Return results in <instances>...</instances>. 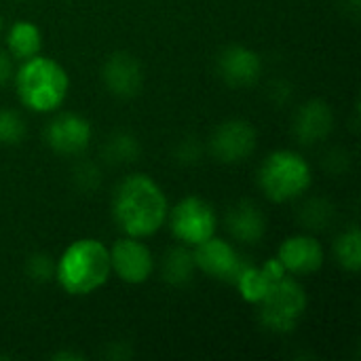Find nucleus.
<instances>
[{"instance_id":"1","label":"nucleus","mask_w":361,"mask_h":361,"mask_svg":"<svg viewBox=\"0 0 361 361\" xmlns=\"http://www.w3.org/2000/svg\"><path fill=\"white\" fill-rule=\"evenodd\" d=\"M110 207L123 235L148 239L165 226L169 201L152 176L129 173L114 186Z\"/></svg>"},{"instance_id":"2","label":"nucleus","mask_w":361,"mask_h":361,"mask_svg":"<svg viewBox=\"0 0 361 361\" xmlns=\"http://www.w3.org/2000/svg\"><path fill=\"white\" fill-rule=\"evenodd\" d=\"M13 87L19 104L36 114L57 112L70 91L68 70L53 57L34 55L23 59L13 74Z\"/></svg>"},{"instance_id":"3","label":"nucleus","mask_w":361,"mask_h":361,"mask_svg":"<svg viewBox=\"0 0 361 361\" xmlns=\"http://www.w3.org/2000/svg\"><path fill=\"white\" fill-rule=\"evenodd\" d=\"M110 275V250L95 237L74 239L55 260V281L70 296H89L102 290Z\"/></svg>"},{"instance_id":"4","label":"nucleus","mask_w":361,"mask_h":361,"mask_svg":"<svg viewBox=\"0 0 361 361\" xmlns=\"http://www.w3.org/2000/svg\"><path fill=\"white\" fill-rule=\"evenodd\" d=\"M311 163L292 148L269 152L258 167V186L271 203H292L311 188Z\"/></svg>"},{"instance_id":"5","label":"nucleus","mask_w":361,"mask_h":361,"mask_svg":"<svg viewBox=\"0 0 361 361\" xmlns=\"http://www.w3.org/2000/svg\"><path fill=\"white\" fill-rule=\"evenodd\" d=\"M260 326L273 334H290L307 313L309 296L294 275H283L256 305Z\"/></svg>"},{"instance_id":"6","label":"nucleus","mask_w":361,"mask_h":361,"mask_svg":"<svg viewBox=\"0 0 361 361\" xmlns=\"http://www.w3.org/2000/svg\"><path fill=\"white\" fill-rule=\"evenodd\" d=\"M165 224L178 243L195 247L218 233V214L207 199L186 195L169 207Z\"/></svg>"},{"instance_id":"7","label":"nucleus","mask_w":361,"mask_h":361,"mask_svg":"<svg viewBox=\"0 0 361 361\" xmlns=\"http://www.w3.org/2000/svg\"><path fill=\"white\" fill-rule=\"evenodd\" d=\"M258 146V131L245 118L222 121L209 135V154L224 165H237L247 161Z\"/></svg>"},{"instance_id":"8","label":"nucleus","mask_w":361,"mask_h":361,"mask_svg":"<svg viewBox=\"0 0 361 361\" xmlns=\"http://www.w3.org/2000/svg\"><path fill=\"white\" fill-rule=\"evenodd\" d=\"M110 267L112 273L129 286H142L146 283L154 269V256L150 252V247L144 243V239L137 237H121L116 239L110 247Z\"/></svg>"},{"instance_id":"9","label":"nucleus","mask_w":361,"mask_h":361,"mask_svg":"<svg viewBox=\"0 0 361 361\" xmlns=\"http://www.w3.org/2000/svg\"><path fill=\"white\" fill-rule=\"evenodd\" d=\"M192 256H195L197 271H201L203 275H207L216 281L231 283V286L235 283L237 275L241 273V269L247 262L231 241H226L218 235L195 245Z\"/></svg>"},{"instance_id":"10","label":"nucleus","mask_w":361,"mask_h":361,"mask_svg":"<svg viewBox=\"0 0 361 361\" xmlns=\"http://www.w3.org/2000/svg\"><path fill=\"white\" fill-rule=\"evenodd\" d=\"M93 137V125L78 112H57L44 129L47 146L59 157L82 154Z\"/></svg>"},{"instance_id":"11","label":"nucleus","mask_w":361,"mask_h":361,"mask_svg":"<svg viewBox=\"0 0 361 361\" xmlns=\"http://www.w3.org/2000/svg\"><path fill=\"white\" fill-rule=\"evenodd\" d=\"M288 275L305 277L317 273L326 262V250L317 237L311 233H296L286 237L279 243L277 256H275Z\"/></svg>"},{"instance_id":"12","label":"nucleus","mask_w":361,"mask_h":361,"mask_svg":"<svg viewBox=\"0 0 361 361\" xmlns=\"http://www.w3.org/2000/svg\"><path fill=\"white\" fill-rule=\"evenodd\" d=\"M216 72L224 85L233 89H247L260 80L262 57L250 47L228 44L216 57Z\"/></svg>"},{"instance_id":"13","label":"nucleus","mask_w":361,"mask_h":361,"mask_svg":"<svg viewBox=\"0 0 361 361\" xmlns=\"http://www.w3.org/2000/svg\"><path fill=\"white\" fill-rule=\"evenodd\" d=\"M99 76L106 91L118 99H131L144 87V68L140 59L127 51L110 53L102 63Z\"/></svg>"},{"instance_id":"14","label":"nucleus","mask_w":361,"mask_h":361,"mask_svg":"<svg viewBox=\"0 0 361 361\" xmlns=\"http://www.w3.org/2000/svg\"><path fill=\"white\" fill-rule=\"evenodd\" d=\"M334 110L326 99H309L296 108L292 118V135L302 146H315L334 131Z\"/></svg>"},{"instance_id":"15","label":"nucleus","mask_w":361,"mask_h":361,"mask_svg":"<svg viewBox=\"0 0 361 361\" xmlns=\"http://www.w3.org/2000/svg\"><path fill=\"white\" fill-rule=\"evenodd\" d=\"M288 275L286 269L281 267V262L277 258H269L262 264H256L252 260L245 262V267L241 269V273L235 279V288L239 292V296L247 302V305H258L267 292L283 277Z\"/></svg>"},{"instance_id":"16","label":"nucleus","mask_w":361,"mask_h":361,"mask_svg":"<svg viewBox=\"0 0 361 361\" xmlns=\"http://www.w3.org/2000/svg\"><path fill=\"white\" fill-rule=\"evenodd\" d=\"M226 228L237 243L256 245L267 235V216L258 203L241 199L226 212Z\"/></svg>"},{"instance_id":"17","label":"nucleus","mask_w":361,"mask_h":361,"mask_svg":"<svg viewBox=\"0 0 361 361\" xmlns=\"http://www.w3.org/2000/svg\"><path fill=\"white\" fill-rule=\"evenodd\" d=\"M42 49V30L30 19H17L6 30V53L13 59H30Z\"/></svg>"},{"instance_id":"18","label":"nucleus","mask_w":361,"mask_h":361,"mask_svg":"<svg viewBox=\"0 0 361 361\" xmlns=\"http://www.w3.org/2000/svg\"><path fill=\"white\" fill-rule=\"evenodd\" d=\"M195 273H197V264H195L192 247L184 243H176L165 252L161 260V275L165 283L173 288H184L195 279Z\"/></svg>"},{"instance_id":"19","label":"nucleus","mask_w":361,"mask_h":361,"mask_svg":"<svg viewBox=\"0 0 361 361\" xmlns=\"http://www.w3.org/2000/svg\"><path fill=\"white\" fill-rule=\"evenodd\" d=\"M332 254L336 264L351 275H357L361 269V233L360 228L353 224L345 228L332 245Z\"/></svg>"},{"instance_id":"20","label":"nucleus","mask_w":361,"mask_h":361,"mask_svg":"<svg viewBox=\"0 0 361 361\" xmlns=\"http://www.w3.org/2000/svg\"><path fill=\"white\" fill-rule=\"evenodd\" d=\"M142 154V144L131 131H114L102 146V157L110 165L135 163Z\"/></svg>"},{"instance_id":"21","label":"nucleus","mask_w":361,"mask_h":361,"mask_svg":"<svg viewBox=\"0 0 361 361\" xmlns=\"http://www.w3.org/2000/svg\"><path fill=\"white\" fill-rule=\"evenodd\" d=\"M298 218H300V224L311 233L326 231L334 222V205L324 197H313L305 201Z\"/></svg>"},{"instance_id":"22","label":"nucleus","mask_w":361,"mask_h":361,"mask_svg":"<svg viewBox=\"0 0 361 361\" xmlns=\"http://www.w3.org/2000/svg\"><path fill=\"white\" fill-rule=\"evenodd\" d=\"M27 133V123L23 114L15 108H0V144L17 146Z\"/></svg>"},{"instance_id":"23","label":"nucleus","mask_w":361,"mask_h":361,"mask_svg":"<svg viewBox=\"0 0 361 361\" xmlns=\"http://www.w3.org/2000/svg\"><path fill=\"white\" fill-rule=\"evenodd\" d=\"M23 271H25L30 281L49 283L55 279V258L49 256L47 252H34L32 256H27Z\"/></svg>"},{"instance_id":"24","label":"nucleus","mask_w":361,"mask_h":361,"mask_svg":"<svg viewBox=\"0 0 361 361\" xmlns=\"http://www.w3.org/2000/svg\"><path fill=\"white\" fill-rule=\"evenodd\" d=\"M72 184L80 192H95L102 184V169L93 161H80L72 169Z\"/></svg>"},{"instance_id":"25","label":"nucleus","mask_w":361,"mask_h":361,"mask_svg":"<svg viewBox=\"0 0 361 361\" xmlns=\"http://www.w3.org/2000/svg\"><path fill=\"white\" fill-rule=\"evenodd\" d=\"M176 161L182 163V165H195L199 163L201 154H203V148L199 144V140L195 137H188V140H182L178 146H176Z\"/></svg>"},{"instance_id":"26","label":"nucleus","mask_w":361,"mask_h":361,"mask_svg":"<svg viewBox=\"0 0 361 361\" xmlns=\"http://www.w3.org/2000/svg\"><path fill=\"white\" fill-rule=\"evenodd\" d=\"M15 68H13V57L6 51H0V89L6 87L13 80Z\"/></svg>"},{"instance_id":"27","label":"nucleus","mask_w":361,"mask_h":361,"mask_svg":"<svg viewBox=\"0 0 361 361\" xmlns=\"http://www.w3.org/2000/svg\"><path fill=\"white\" fill-rule=\"evenodd\" d=\"M51 357H53V360H68V361L85 360V355H80V353H76V351H55Z\"/></svg>"},{"instance_id":"28","label":"nucleus","mask_w":361,"mask_h":361,"mask_svg":"<svg viewBox=\"0 0 361 361\" xmlns=\"http://www.w3.org/2000/svg\"><path fill=\"white\" fill-rule=\"evenodd\" d=\"M345 6H349L351 11H360V0H345Z\"/></svg>"},{"instance_id":"29","label":"nucleus","mask_w":361,"mask_h":361,"mask_svg":"<svg viewBox=\"0 0 361 361\" xmlns=\"http://www.w3.org/2000/svg\"><path fill=\"white\" fill-rule=\"evenodd\" d=\"M0 32H2V15H0Z\"/></svg>"}]
</instances>
